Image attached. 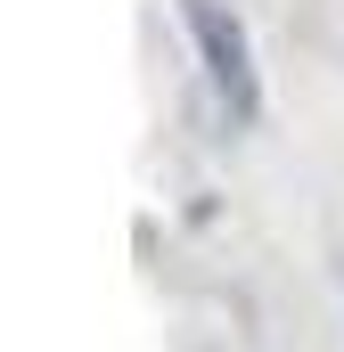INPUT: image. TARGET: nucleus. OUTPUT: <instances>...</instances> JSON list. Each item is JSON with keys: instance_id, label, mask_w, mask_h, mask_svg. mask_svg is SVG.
<instances>
[{"instance_id": "1", "label": "nucleus", "mask_w": 344, "mask_h": 352, "mask_svg": "<svg viewBox=\"0 0 344 352\" xmlns=\"http://www.w3.org/2000/svg\"><path fill=\"white\" fill-rule=\"evenodd\" d=\"M180 16H189V33H197V58H205V74H213V98L230 107V123H255L262 90H255V58H246L238 16H222V0H180Z\"/></svg>"}]
</instances>
